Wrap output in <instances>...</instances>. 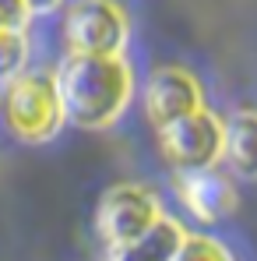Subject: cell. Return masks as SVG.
Returning a JSON list of instances; mask_svg holds the SVG:
<instances>
[{
    "label": "cell",
    "instance_id": "obj_12",
    "mask_svg": "<svg viewBox=\"0 0 257 261\" xmlns=\"http://www.w3.org/2000/svg\"><path fill=\"white\" fill-rule=\"evenodd\" d=\"M32 18L25 0H0V32H18Z\"/></svg>",
    "mask_w": 257,
    "mask_h": 261
},
{
    "label": "cell",
    "instance_id": "obj_13",
    "mask_svg": "<svg viewBox=\"0 0 257 261\" xmlns=\"http://www.w3.org/2000/svg\"><path fill=\"white\" fill-rule=\"evenodd\" d=\"M25 4H28L32 14H49V11H56L64 0H25Z\"/></svg>",
    "mask_w": 257,
    "mask_h": 261
},
{
    "label": "cell",
    "instance_id": "obj_5",
    "mask_svg": "<svg viewBox=\"0 0 257 261\" xmlns=\"http://www.w3.org/2000/svg\"><path fill=\"white\" fill-rule=\"evenodd\" d=\"M127 36V11L117 0H78L67 7L64 39L71 53H124Z\"/></svg>",
    "mask_w": 257,
    "mask_h": 261
},
{
    "label": "cell",
    "instance_id": "obj_1",
    "mask_svg": "<svg viewBox=\"0 0 257 261\" xmlns=\"http://www.w3.org/2000/svg\"><path fill=\"white\" fill-rule=\"evenodd\" d=\"M64 120L81 130H106L134 95V71L124 53H71L56 71Z\"/></svg>",
    "mask_w": 257,
    "mask_h": 261
},
{
    "label": "cell",
    "instance_id": "obj_2",
    "mask_svg": "<svg viewBox=\"0 0 257 261\" xmlns=\"http://www.w3.org/2000/svg\"><path fill=\"white\" fill-rule=\"evenodd\" d=\"M4 120L21 141H49L64 127V102L56 92V74L21 71L7 82L4 92Z\"/></svg>",
    "mask_w": 257,
    "mask_h": 261
},
{
    "label": "cell",
    "instance_id": "obj_4",
    "mask_svg": "<svg viewBox=\"0 0 257 261\" xmlns=\"http://www.w3.org/2000/svg\"><path fill=\"white\" fill-rule=\"evenodd\" d=\"M159 145H162V155L180 173L183 170H208V166H215L222 159L225 124L212 110L197 106V110L176 117L173 124L159 127Z\"/></svg>",
    "mask_w": 257,
    "mask_h": 261
},
{
    "label": "cell",
    "instance_id": "obj_10",
    "mask_svg": "<svg viewBox=\"0 0 257 261\" xmlns=\"http://www.w3.org/2000/svg\"><path fill=\"white\" fill-rule=\"evenodd\" d=\"M25 64H28L25 29H18V32H0V85H7L14 74H21Z\"/></svg>",
    "mask_w": 257,
    "mask_h": 261
},
{
    "label": "cell",
    "instance_id": "obj_11",
    "mask_svg": "<svg viewBox=\"0 0 257 261\" xmlns=\"http://www.w3.org/2000/svg\"><path fill=\"white\" fill-rule=\"evenodd\" d=\"M176 258H180V261H194V258H212V261H222V258H229V251H225V247H218L212 237L183 233V240H180V251H176Z\"/></svg>",
    "mask_w": 257,
    "mask_h": 261
},
{
    "label": "cell",
    "instance_id": "obj_3",
    "mask_svg": "<svg viewBox=\"0 0 257 261\" xmlns=\"http://www.w3.org/2000/svg\"><path fill=\"white\" fill-rule=\"evenodd\" d=\"M159 201L152 191L137 187V184H120V187H109L99 201V212H95V229H99V240L113 251V254H127L130 247L159 222Z\"/></svg>",
    "mask_w": 257,
    "mask_h": 261
},
{
    "label": "cell",
    "instance_id": "obj_9",
    "mask_svg": "<svg viewBox=\"0 0 257 261\" xmlns=\"http://www.w3.org/2000/svg\"><path fill=\"white\" fill-rule=\"evenodd\" d=\"M180 240H183V229L173 222V219H162L159 216V222L130 247L124 258H176V251H180Z\"/></svg>",
    "mask_w": 257,
    "mask_h": 261
},
{
    "label": "cell",
    "instance_id": "obj_7",
    "mask_svg": "<svg viewBox=\"0 0 257 261\" xmlns=\"http://www.w3.org/2000/svg\"><path fill=\"white\" fill-rule=\"evenodd\" d=\"M180 201L190 208V216L201 222H222L236 212V191L229 184V176L208 170H183L180 184Z\"/></svg>",
    "mask_w": 257,
    "mask_h": 261
},
{
    "label": "cell",
    "instance_id": "obj_6",
    "mask_svg": "<svg viewBox=\"0 0 257 261\" xmlns=\"http://www.w3.org/2000/svg\"><path fill=\"white\" fill-rule=\"evenodd\" d=\"M201 106V85L183 67H159L145 88V113L155 127H166L176 117Z\"/></svg>",
    "mask_w": 257,
    "mask_h": 261
},
{
    "label": "cell",
    "instance_id": "obj_8",
    "mask_svg": "<svg viewBox=\"0 0 257 261\" xmlns=\"http://www.w3.org/2000/svg\"><path fill=\"white\" fill-rule=\"evenodd\" d=\"M222 159L233 166L240 180H257V113L243 110L225 124V148Z\"/></svg>",
    "mask_w": 257,
    "mask_h": 261
}]
</instances>
